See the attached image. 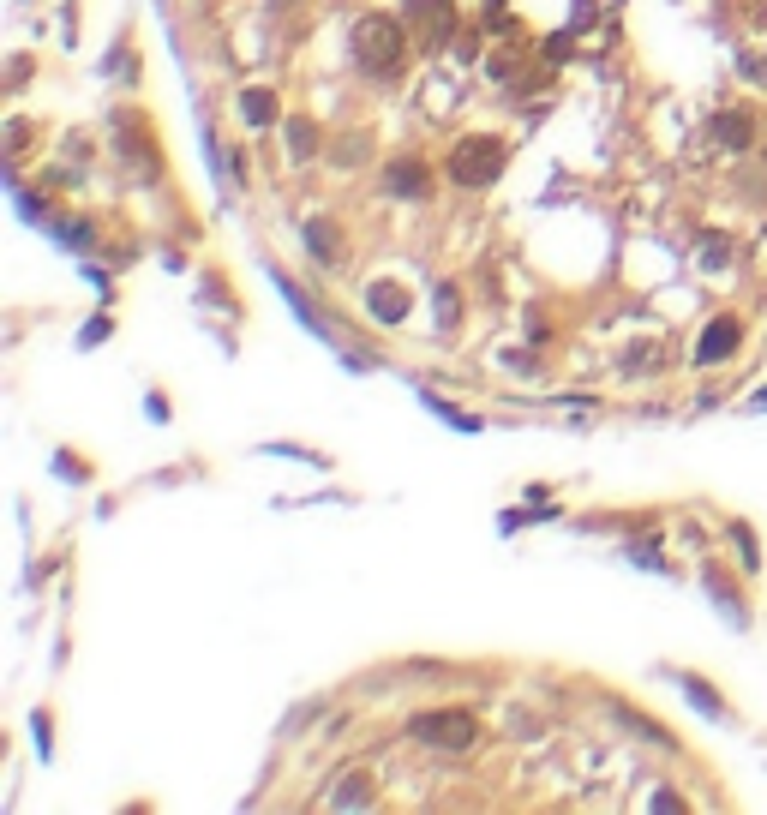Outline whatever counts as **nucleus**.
Returning a JSON list of instances; mask_svg holds the SVG:
<instances>
[{"instance_id":"9","label":"nucleus","mask_w":767,"mask_h":815,"mask_svg":"<svg viewBox=\"0 0 767 815\" xmlns=\"http://www.w3.org/2000/svg\"><path fill=\"white\" fill-rule=\"evenodd\" d=\"M306 246H312V258H318V264H342V234H336L324 216H312V222H306Z\"/></svg>"},{"instance_id":"4","label":"nucleus","mask_w":767,"mask_h":815,"mask_svg":"<svg viewBox=\"0 0 767 815\" xmlns=\"http://www.w3.org/2000/svg\"><path fill=\"white\" fill-rule=\"evenodd\" d=\"M402 18H408L414 48H426V54L450 48V36H456V24H462L456 0H402Z\"/></svg>"},{"instance_id":"13","label":"nucleus","mask_w":767,"mask_h":815,"mask_svg":"<svg viewBox=\"0 0 767 815\" xmlns=\"http://www.w3.org/2000/svg\"><path fill=\"white\" fill-rule=\"evenodd\" d=\"M684 690H690V702H696L702 714H726V708H720V702L708 696V684H702V678H684Z\"/></svg>"},{"instance_id":"6","label":"nucleus","mask_w":767,"mask_h":815,"mask_svg":"<svg viewBox=\"0 0 767 815\" xmlns=\"http://www.w3.org/2000/svg\"><path fill=\"white\" fill-rule=\"evenodd\" d=\"M738 342H744V324H738V318H714V324L702 330V342H696V366H720V360H732V354H738Z\"/></svg>"},{"instance_id":"1","label":"nucleus","mask_w":767,"mask_h":815,"mask_svg":"<svg viewBox=\"0 0 767 815\" xmlns=\"http://www.w3.org/2000/svg\"><path fill=\"white\" fill-rule=\"evenodd\" d=\"M408 18L402 12H366L360 24H354V60L372 72V78H384V84H396L402 78V60H408Z\"/></svg>"},{"instance_id":"8","label":"nucleus","mask_w":767,"mask_h":815,"mask_svg":"<svg viewBox=\"0 0 767 815\" xmlns=\"http://www.w3.org/2000/svg\"><path fill=\"white\" fill-rule=\"evenodd\" d=\"M714 138H720L726 150H750V138H756L750 108H720V114H714Z\"/></svg>"},{"instance_id":"7","label":"nucleus","mask_w":767,"mask_h":815,"mask_svg":"<svg viewBox=\"0 0 767 815\" xmlns=\"http://www.w3.org/2000/svg\"><path fill=\"white\" fill-rule=\"evenodd\" d=\"M366 312H372L378 324H402V318H408V288H402V282H372V288H366Z\"/></svg>"},{"instance_id":"5","label":"nucleus","mask_w":767,"mask_h":815,"mask_svg":"<svg viewBox=\"0 0 767 815\" xmlns=\"http://www.w3.org/2000/svg\"><path fill=\"white\" fill-rule=\"evenodd\" d=\"M384 192H390V198H432V162L396 156V162L384 168Z\"/></svg>"},{"instance_id":"10","label":"nucleus","mask_w":767,"mask_h":815,"mask_svg":"<svg viewBox=\"0 0 767 815\" xmlns=\"http://www.w3.org/2000/svg\"><path fill=\"white\" fill-rule=\"evenodd\" d=\"M288 150H294V162H312V150H318V126H312V120H300V114H288Z\"/></svg>"},{"instance_id":"12","label":"nucleus","mask_w":767,"mask_h":815,"mask_svg":"<svg viewBox=\"0 0 767 815\" xmlns=\"http://www.w3.org/2000/svg\"><path fill=\"white\" fill-rule=\"evenodd\" d=\"M330 804H372V780H366V774H348L342 792H330Z\"/></svg>"},{"instance_id":"11","label":"nucleus","mask_w":767,"mask_h":815,"mask_svg":"<svg viewBox=\"0 0 767 815\" xmlns=\"http://www.w3.org/2000/svg\"><path fill=\"white\" fill-rule=\"evenodd\" d=\"M240 114H246L252 126H270V120H276V90H246V96H240Z\"/></svg>"},{"instance_id":"2","label":"nucleus","mask_w":767,"mask_h":815,"mask_svg":"<svg viewBox=\"0 0 767 815\" xmlns=\"http://www.w3.org/2000/svg\"><path fill=\"white\" fill-rule=\"evenodd\" d=\"M504 162H510V144H504V138H492V132H468V138L444 156V174H450L456 186L480 192V186H492V180L504 174Z\"/></svg>"},{"instance_id":"14","label":"nucleus","mask_w":767,"mask_h":815,"mask_svg":"<svg viewBox=\"0 0 767 815\" xmlns=\"http://www.w3.org/2000/svg\"><path fill=\"white\" fill-rule=\"evenodd\" d=\"M702 264H726V240H702Z\"/></svg>"},{"instance_id":"3","label":"nucleus","mask_w":767,"mask_h":815,"mask_svg":"<svg viewBox=\"0 0 767 815\" xmlns=\"http://www.w3.org/2000/svg\"><path fill=\"white\" fill-rule=\"evenodd\" d=\"M408 738L426 744V750L462 756V750H474L486 732H480V720H474L468 708H432V714H414V720H408Z\"/></svg>"},{"instance_id":"15","label":"nucleus","mask_w":767,"mask_h":815,"mask_svg":"<svg viewBox=\"0 0 767 815\" xmlns=\"http://www.w3.org/2000/svg\"><path fill=\"white\" fill-rule=\"evenodd\" d=\"M756 78H767V66H756Z\"/></svg>"}]
</instances>
